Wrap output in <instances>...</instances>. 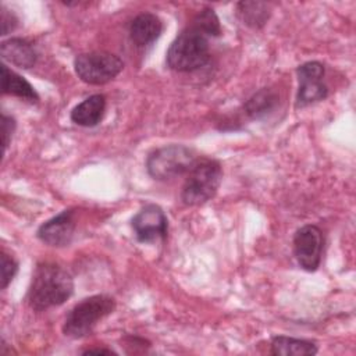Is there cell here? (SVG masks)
Wrapping results in <instances>:
<instances>
[{"mask_svg":"<svg viewBox=\"0 0 356 356\" xmlns=\"http://www.w3.org/2000/svg\"><path fill=\"white\" fill-rule=\"evenodd\" d=\"M18 271V263L7 253L1 252V289L7 288Z\"/></svg>","mask_w":356,"mask_h":356,"instance_id":"19","label":"cell"},{"mask_svg":"<svg viewBox=\"0 0 356 356\" xmlns=\"http://www.w3.org/2000/svg\"><path fill=\"white\" fill-rule=\"evenodd\" d=\"M17 24H18V19L14 15V13L1 7V35H7L11 31H14Z\"/></svg>","mask_w":356,"mask_h":356,"instance_id":"21","label":"cell"},{"mask_svg":"<svg viewBox=\"0 0 356 356\" xmlns=\"http://www.w3.org/2000/svg\"><path fill=\"white\" fill-rule=\"evenodd\" d=\"M210 58L209 38L189 25L171 43L167 51V64L178 72L202 68Z\"/></svg>","mask_w":356,"mask_h":356,"instance_id":"2","label":"cell"},{"mask_svg":"<svg viewBox=\"0 0 356 356\" xmlns=\"http://www.w3.org/2000/svg\"><path fill=\"white\" fill-rule=\"evenodd\" d=\"M271 353L275 356H309L317 353V346L312 341L278 335L271 341Z\"/></svg>","mask_w":356,"mask_h":356,"instance_id":"15","label":"cell"},{"mask_svg":"<svg viewBox=\"0 0 356 356\" xmlns=\"http://www.w3.org/2000/svg\"><path fill=\"white\" fill-rule=\"evenodd\" d=\"M15 129V121L14 118L3 114L1 115V136H3V147L4 150L7 149L10 140H11V136H13V132Z\"/></svg>","mask_w":356,"mask_h":356,"instance_id":"20","label":"cell"},{"mask_svg":"<svg viewBox=\"0 0 356 356\" xmlns=\"http://www.w3.org/2000/svg\"><path fill=\"white\" fill-rule=\"evenodd\" d=\"M74 292L71 274L56 263L36 266L28 289V305L35 310H47L63 305Z\"/></svg>","mask_w":356,"mask_h":356,"instance_id":"1","label":"cell"},{"mask_svg":"<svg viewBox=\"0 0 356 356\" xmlns=\"http://www.w3.org/2000/svg\"><path fill=\"white\" fill-rule=\"evenodd\" d=\"M193 28L203 32L207 38L210 36H218L221 33V26L217 14L213 8H203L200 13L196 14V17L192 19L191 24Z\"/></svg>","mask_w":356,"mask_h":356,"instance_id":"18","label":"cell"},{"mask_svg":"<svg viewBox=\"0 0 356 356\" xmlns=\"http://www.w3.org/2000/svg\"><path fill=\"white\" fill-rule=\"evenodd\" d=\"M124 63L115 54L107 51H90L76 56L74 68L85 83L104 85L114 79L122 70Z\"/></svg>","mask_w":356,"mask_h":356,"instance_id":"6","label":"cell"},{"mask_svg":"<svg viewBox=\"0 0 356 356\" xmlns=\"http://www.w3.org/2000/svg\"><path fill=\"white\" fill-rule=\"evenodd\" d=\"M163 32V22L152 13H142L136 15L129 24V36L138 47L152 44Z\"/></svg>","mask_w":356,"mask_h":356,"instance_id":"11","label":"cell"},{"mask_svg":"<svg viewBox=\"0 0 356 356\" xmlns=\"http://www.w3.org/2000/svg\"><path fill=\"white\" fill-rule=\"evenodd\" d=\"M278 103V96L271 89H260L256 92L246 103H245V111L252 118H261L271 113L274 107Z\"/></svg>","mask_w":356,"mask_h":356,"instance_id":"17","label":"cell"},{"mask_svg":"<svg viewBox=\"0 0 356 356\" xmlns=\"http://www.w3.org/2000/svg\"><path fill=\"white\" fill-rule=\"evenodd\" d=\"M92 353H106V355H111L114 353L113 350L110 349H88L83 352V355H92Z\"/></svg>","mask_w":356,"mask_h":356,"instance_id":"22","label":"cell"},{"mask_svg":"<svg viewBox=\"0 0 356 356\" xmlns=\"http://www.w3.org/2000/svg\"><path fill=\"white\" fill-rule=\"evenodd\" d=\"M186 174L181 199L188 206H199L210 200L216 195L222 178L220 163L207 157L196 159Z\"/></svg>","mask_w":356,"mask_h":356,"instance_id":"3","label":"cell"},{"mask_svg":"<svg viewBox=\"0 0 356 356\" xmlns=\"http://www.w3.org/2000/svg\"><path fill=\"white\" fill-rule=\"evenodd\" d=\"M323 232L317 225H303L293 236V253L299 266L306 271H316L321 261Z\"/></svg>","mask_w":356,"mask_h":356,"instance_id":"8","label":"cell"},{"mask_svg":"<svg viewBox=\"0 0 356 356\" xmlns=\"http://www.w3.org/2000/svg\"><path fill=\"white\" fill-rule=\"evenodd\" d=\"M106 110V97L103 95H92L76 104L71 111V120L81 127L97 125Z\"/></svg>","mask_w":356,"mask_h":356,"instance_id":"13","label":"cell"},{"mask_svg":"<svg viewBox=\"0 0 356 356\" xmlns=\"http://www.w3.org/2000/svg\"><path fill=\"white\" fill-rule=\"evenodd\" d=\"M1 92L4 95H13L19 99L36 103L39 96L33 86L21 75L11 71L6 64L1 65Z\"/></svg>","mask_w":356,"mask_h":356,"instance_id":"14","label":"cell"},{"mask_svg":"<svg viewBox=\"0 0 356 356\" xmlns=\"http://www.w3.org/2000/svg\"><path fill=\"white\" fill-rule=\"evenodd\" d=\"M0 54L3 60L19 67L31 68L36 63L38 54L32 43L21 38H11L1 43Z\"/></svg>","mask_w":356,"mask_h":356,"instance_id":"12","label":"cell"},{"mask_svg":"<svg viewBox=\"0 0 356 356\" xmlns=\"http://www.w3.org/2000/svg\"><path fill=\"white\" fill-rule=\"evenodd\" d=\"M196 159L192 149L184 145H168L153 150L147 156L146 168L154 179L165 181L186 174Z\"/></svg>","mask_w":356,"mask_h":356,"instance_id":"5","label":"cell"},{"mask_svg":"<svg viewBox=\"0 0 356 356\" xmlns=\"http://www.w3.org/2000/svg\"><path fill=\"white\" fill-rule=\"evenodd\" d=\"M270 6L264 1H239L236 4V15L239 19L254 29L261 28L270 18Z\"/></svg>","mask_w":356,"mask_h":356,"instance_id":"16","label":"cell"},{"mask_svg":"<svg viewBox=\"0 0 356 356\" xmlns=\"http://www.w3.org/2000/svg\"><path fill=\"white\" fill-rule=\"evenodd\" d=\"M75 218L71 209L61 211L43 222L38 229V238L50 246H67L74 236Z\"/></svg>","mask_w":356,"mask_h":356,"instance_id":"10","label":"cell"},{"mask_svg":"<svg viewBox=\"0 0 356 356\" xmlns=\"http://www.w3.org/2000/svg\"><path fill=\"white\" fill-rule=\"evenodd\" d=\"M299 89L296 95V107H306L327 97L328 89L323 82L324 67L318 61H307L296 70Z\"/></svg>","mask_w":356,"mask_h":356,"instance_id":"7","label":"cell"},{"mask_svg":"<svg viewBox=\"0 0 356 356\" xmlns=\"http://www.w3.org/2000/svg\"><path fill=\"white\" fill-rule=\"evenodd\" d=\"M167 217L157 204L143 206L132 218V228L139 242H154L167 235Z\"/></svg>","mask_w":356,"mask_h":356,"instance_id":"9","label":"cell"},{"mask_svg":"<svg viewBox=\"0 0 356 356\" xmlns=\"http://www.w3.org/2000/svg\"><path fill=\"white\" fill-rule=\"evenodd\" d=\"M114 309L115 302L113 298L107 295L89 296L70 310L63 324V332L74 339L83 338L93 331L102 318L111 314Z\"/></svg>","mask_w":356,"mask_h":356,"instance_id":"4","label":"cell"}]
</instances>
